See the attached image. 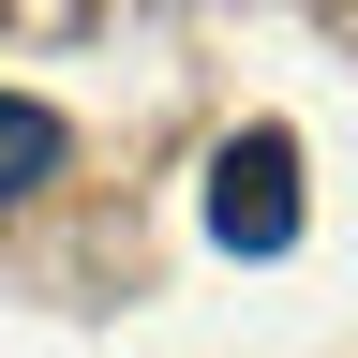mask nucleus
I'll list each match as a JSON object with an SVG mask.
<instances>
[{"label":"nucleus","mask_w":358,"mask_h":358,"mask_svg":"<svg viewBox=\"0 0 358 358\" xmlns=\"http://www.w3.org/2000/svg\"><path fill=\"white\" fill-rule=\"evenodd\" d=\"M209 239L224 254H284L299 239V134H224V150H209Z\"/></svg>","instance_id":"obj_1"},{"label":"nucleus","mask_w":358,"mask_h":358,"mask_svg":"<svg viewBox=\"0 0 358 358\" xmlns=\"http://www.w3.org/2000/svg\"><path fill=\"white\" fill-rule=\"evenodd\" d=\"M75 164V134H60V105H30V90H0V209H30L45 179Z\"/></svg>","instance_id":"obj_2"}]
</instances>
